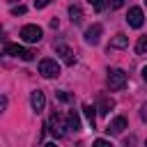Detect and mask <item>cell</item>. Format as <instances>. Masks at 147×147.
<instances>
[{"instance_id": "cell-1", "label": "cell", "mask_w": 147, "mask_h": 147, "mask_svg": "<svg viewBox=\"0 0 147 147\" xmlns=\"http://www.w3.org/2000/svg\"><path fill=\"white\" fill-rule=\"evenodd\" d=\"M48 131L55 136V138H62L67 133V119L60 115V113H51V119H48Z\"/></svg>"}, {"instance_id": "cell-2", "label": "cell", "mask_w": 147, "mask_h": 147, "mask_svg": "<svg viewBox=\"0 0 147 147\" xmlns=\"http://www.w3.org/2000/svg\"><path fill=\"white\" fill-rule=\"evenodd\" d=\"M41 37H44V30L39 25H34V23L21 28V39L28 41V44H37V41H41Z\"/></svg>"}, {"instance_id": "cell-3", "label": "cell", "mask_w": 147, "mask_h": 147, "mask_svg": "<svg viewBox=\"0 0 147 147\" xmlns=\"http://www.w3.org/2000/svg\"><path fill=\"white\" fill-rule=\"evenodd\" d=\"M106 83L110 90H122V87H126V74L122 69H108Z\"/></svg>"}, {"instance_id": "cell-4", "label": "cell", "mask_w": 147, "mask_h": 147, "mask_svg": "<svg viewBox=\"0 0 147 147\" xmlns=\"http://www.w3.org/2000/svg\"><path fill=\"white\" fill-rule=\"evenodd\" d=\"M39 74L44 78H57L60 76V64L53 60V57H44L39 62Z\"/></svg>"}, {"instance_id": "cell-5", "label": "cell", "mask_w": 147, "mask_h": 147, "mask_svg": "<svg viewBox=\"0 0 147 147\" xmlns=\"http://www.w3.org/2000/svg\"><path fill=\"white\" fill-rule=\"evenodd\" d=\"M5 53H7V55H14V57H21V60H25V62H32V60H34V51H28V48H23V46H18V44H7V46H5Z\"/></svg>"}, {"instance_id": "cell-6", "label": "cell", "mask_w": 147, "mask_h": 147, "mask_svg": "<svg viewBox=\"0 0 147 147\" xmlns=\"http://www.w3.org/2000/svg\"><path fill=\"white\" fill-rule=\"evenodd\" d=\"M55 53H57V55L62 57V62H64V64H69V67L76 62V55H74V51H71V48H69L64 41H55Z\"/></svg>"}, {"instance_id": "cell-7", "label": "cell", "mask_w": 147, "mask_h": 147, "mask_svg": "<svg viewBox=\"0 0 147 147\" xmlns=\"http://www.w3.org/2000/svg\"><path fill=\"white\" fill-rule=\"evenodd\" d=\"M126 23H129L131 28H142V23H145L142 9H140V7H131L129 14H126Z\"/></svg>"}, {"instance_id": "cell-8", "label": "cell", "mask_w": 147, "mask_h": 147, "mask_svg": "<svg viewBox=\"0 0 147 147\" xmlns=\"http://www.w3.org/2000/svg\"><path fill=\"white\" fill-rule=\"evenodd\" d=\"M101 32H103L101 23H94V25H90V28L85 30V41H87L90 46H96V44H99V39H101Z\"/></svg>"}, {"instance_id": "cell-9", "label": "cell", "mask_w": 147, "mask_h": 147, "mask_svg": "<svg viewBox=\"0 0 147 147\" xmlns=\"http://www.w3.org/2000/svg\"><path fill=\"white\" fill-rule=\"evenodd\" d=\"M30 106H32L34 113H41V110L46 108V94H44L41 90H34V92L30 94Z\"/></svg>"}, {"instance_id": "cell-10", "label": "cell", "mask_w": 147, "mask_h": 147, "mask_svg": "<svg viewBox=\"0 0 147 147\" xmlns=\"http://www.w3.org/2000/svg\"><path fill=\"white\" fill-rule=\"evenodd\" d=\"M94 108H96V113H101V115H108V113H110V108H115V99L101 92V94H99V103H96Z\"/></svg>"}, {"instance_id": "cell-11", "label": "cell", "mask_w": 147, "mask_h": 147, "mask_svg": "<svg viewBox=\"0 0 147 147\" xmlns=\"http://www.w3.org/2000/svg\"><path fill=\"white\" fill-rule=\"evenodd\" d=\"M124 129H126V117H122V115H117V117L106 126V131H108L110 136H119Z\"/></svg>"}, {"instance_id": "cell-12", "label": "cell", "mask_w": 147, "mask_h": 147, "mask_svg": "<svg viewBox=\"0 0 147 147\" xmlns=\"http://www.w3.org/2000/svg\"><path fill=\"white\" fill-rule=\"evenodd\" d=\"M126 46H129V37L119 32V34H115V37L110 39V46H108V48H126Z\"/></svg>"}, {"instance_id": "cell-13", "label": "cell", "mask_w": 147, "mask_h": 147, "mask_svg": "<svg viewBox=\"0 0 147 147\" xmlns=\"http://www.w3.org/2000/svg\"><path fill=\"white\" fill-rule=\"evenodd\" d=\"M67 129H71V131L80 129V117H78L76 110H69V115H67Z\"/></svg>"}, {"instance_id": "cell-14", "label": "cell", "mask_w": 147, "mask_h": 147, "mask_svg": "<svg viewBox=\"0 0 147 147\" xmlns=\"http://www.w3.org/2000/svg\"><path fill=\"white\" fill-rule=\"evenodd\" d=\"M83 110H85V117H87L90 126L94 129V126H96V108H94V106H90V103H83Z\"/></svg>"}, {"instance_id": "cell-15", "label": "cell", "mask_w": 147, "mask_h": 147, "mask_svg": "<svg viewBox=\"0 0 147 147\" xmlns=\"http://www.w3.org/2000/svg\"><path fill=\"white\" fill-rule=\"evenodd\" d=\"M69 16H71V23H76V25L83 23V9H80L78 5H71V7H69Z\"/></svg>"}, {"instance_id": "cell-16", "label": "cell", "mask_w": 147, "mask_h": 147, "mask_svg": "<svg viewBox=\"0 0 147 147\" xmlns=\"http://www.w3.org/2000/svg\"><path fill=\"white\" fill-rule=\"evenodd\" d=\"M136 53H138V55H145V53H147V34H142V37L138 39V44H136Z\"/></svg>"}, {"instance_id": "cell-17", "label": "cell", "mask_w": 147, "mask_h": 147, "mask_svg": "<svg viewBox=\"0 0 147 147\" xmlns=\"http://www.w3.org/2000/svg\"><path fill=\"white\" fill-rule=\"evenodd\" d=\"M57 99H60V101H67V103H71V101H74V96H71L69 92H64V90H60V92H57Z\"/></svg>"}, {"instance_id": "cell-18", "label": "cell", "mask_w": 147, "mask_h": 147, "mask_svg": "<svg viewBox=\"0 0 147 147\" xmlns=\"http://www.w3.org/2000/svg\"><path fill=\"white\" fill-rule=\"evenodd\" d=\"M87 2H90V5H92L96 11H101V9L106 7V2H103V0H87Z\"/></svg>"}, {"instance_id": "cell-19", "label": "cell", "mask_w": 147, "mask_h": 147, "mask_svg": "<svg viewBox=\"0 0 147 147\" xmlns=\"http://www.w3.org/2000/svg\"><path fill=\"white\" fill-rule=\"evenodd\" d=\"M92 147H113V145H110L108 140H103V138H99V140H94V142H92Z\"/></svg>"}, {"instance_id": "cell-20", "label": "cell", "mask_w": 147, "mask_h": 147, "mask_svg": "<svg viewBox=\"0 0 147 147\" xmlns=\"http://www.w3.org/2000/svg\"><path fill=\"white\" fill-rule=\"evenodd\" d=\"M25 11H28V9H25L23 5H18V7H11V14H14V16H21V14H25Z\"/></svg>"}, {"instance_id": "cell-21", "label": "cell", "mask_w": 147, "mask_h": 147, "mask_svg": "<svg viewBox=\"0 0 147 147\" xmlns=\"http://www.w3.org/2000/svg\"><path fill=\"white\" fill-rule=\"evenodd\" d=\"M51 2H53V0H34V7H37V9H44V7H48Z\"/></svg>"}, {"instance_id": "cell-22", "label": "cell", "mask_w": 147, "mask_h": 147, "mask_svg": "<svg viewBox=\"0 0 147 147\" xmlns=\"http://www.w3.org/2000/svg\"><path fill=\"white\" fill-rule=\"evenodd\" d=\"M124 147H136V136H129V138H124Z\"/></svg>"}, {"instance_id": "cell-23", "label": "cell", "mask_w": 147, "mask_h": 147, "mask_svg": "<svg viewBox=\"0 0 147 147\" xmlns=\"http://www.w3.org/2000/svg\"><path fill=\"white\" fill-rule=\"evenodd\" d=\"M5 110H7V96H2V94H0V115H2Z\"/></svg>"}, {"instance_id": "cell-24", "label": "cell", "mask_w": 147, "mask_h": 147, "mask_svg": "<svg viewBox=\"0 0 147 147\" xmlns=\"http://www.w3.org/2000/svg\"><path fill=\"white\" fill-rule=\"evenodd\" d=\"M122 5H124V0H110V7H113V9H119Z\"/></svg>"}, {"instance_id": "cell-25", "label": "cell", "mask_w": 147, "mask_h": 147, "mask_svg": "<svg viewBox=\"0 0 147 147\" xmlns=\"http://www.w3.org/2000/svg\"><path fill=\"white\" fill-rule=\"evenodd\" d=\"M140 117H142V119H145V122H147V103H145V106H142V110H140Z\"/></svg>"}, {"instance_id": "cell-26", "label": "cell", "mask_w": 147, "mask_h": 147, "mask_svg": "<svg viewBox=\"0 0 147 147\" xmlns=\"http://www.w3.org/2000/svg\"><path fill=\"white\" fill-rule=\"evenodd\" d=\"M142 80L147 83V67H142Z\"/></svg>"}, {"instance_id": "cell-27", "label": "cell", "mask_w": 147, "mask_h": 147, "mask_svg": "<svg viewBox=\"0 0 147 147\" xmlns=\"http://www.w3.org/2000/svg\"><path fill=\"white\" fill-rule=\"evenodd\" d=\"M44 147H57V145H55V142H46Z\"/></svg>"}, {"instance_id": "cell-28", "label": "cell", "mask_w": 147, "mask_h": 147, "mask_svg": "<svg viewBox=\"0 0 147 147\" xmlns=\"http://www.w3.org/2000/svg\"><path fill=\"white\" fill-rule=\"evenodd\" d=\"M7 2H18V0H7Z\"/></svg>"}, {"instance_id": "cell-29", "label": "cell", "mask_w": 147, "mask_h": 147, "mask_svg": "<svg viewBox=\"0 0 147 147\" xmlns=\"http://www.w3.org/2000/svg\"><path fill=\"white\" fill-rule=\"evenodd\" d=\"M145 147H147V140H145Z\"/></svg>"}, {"instance_id": "cell-30", "label": "cell", "mask_w": 147, "mask_h": 147, "mask_svg": "<svg viewBox=\"0 0 147 147\" xmlns=\"http://www.w3.org/2000/svg\"><path fill=\"white\" fill-rule=\"evenodd\" d=\"M145 5H147V0H145Z\"/></svg>"}, {"instance_id": "cell-31", "label": "cell", "mask_w": 147, "mask_h": 147, "mask_svg": "<svg viewBox=\"0 0 147 147\" xmlns=\"http://www.w3.org/2000/svg\"><path fill=\"white\" fill-rule=\"evenodd\" d=\"M0 30H2V28H0Z\"/></svg>"}]
</instances>
